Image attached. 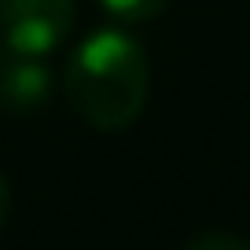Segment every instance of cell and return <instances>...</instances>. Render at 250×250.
<instances>
[{"instance_id": "8992f818", "label": "cell", "mask_w": 250, "mask_h": 250, "mask_svg": "<svg viewBox=\"0 0 250 250\" xmlns=\"http://www.w3.org/2000/svg\"><path fill=\"white\" fill-rule=\"evenodd\" d=\"M8 213H11V191H8L4 173H0V232H4V225H8Z\"/></svg>"}, {"instance_id": "7a4b0ae2", "label": "cell", "mask_w": 250, "mask_h": 250, "mask_svg": "<svg viewBox=\"0 0 250 250\" xmlns=\"http://www.w3.org/2000/svg\"><path fill=\"white\" fill-rule=\"evenodd\" d=\"M74 30V0H0V33L11 52L48 55Z\"/></svg>"}, {"instance_id": "52a82bcc", "label": "cell", "mask_w": 250, "mask_h": 250, "mask_svg": "<svg viewBox=\"0 0 250 250\" xmlns=\"http://www.w3.org/2000/svg\"><path fill=\"white\" fill-rule=\"evenodd\" d=\"M8 59H11V48L0 41V70H4V62H8Z\"/></svg>"}, {"instance_id": "3957f363", "label": "cell", "mask_w": 250, "mask_h": 250, "mask_svg": "<svg viewBox=\"0 0 250 250\" xmlns=\"http://www.w3.org/2000/svg\"><path fill=\"white\" fill-rule=\"evenodd\" d=\"M52 92V74L41 62V55L11 52V59L0 70V107L11 114H30Z\"/></svg>"}, {"instance_id": "5b68a950", "label": "cell", "mask_w": 250, "mask_h": 250, "mask_svg": "<svg viewBox=\"0 0 250 250\" xmlns=\"http://www.w3.org/2000/svg\"><path fill=\"white\" fill-rule=\"evenodd\" d=\"M188 250H250V239L232 232H199L191 239H184Z\"/></svg>"}, {"instance_id": "6da1fadb", "label": "cell", "mask_w": 250, "mask_h": 250, "mask_svg": "<svg viewBox=\"0 0 250 250\" xmlns=\"http://www.w3.org/2000/svg\"><path fill=\"white\" fill-rule=\"evenodd\" d=\"M66 100L100 133H122L140 118L151 66L140 41L125 30H96L66 59Z\"/></svg>"}, {"instance_id": "277c9868", "label": "cell", "mask_w": 250, "mask_h": 250, "mask_svg": "<svg viewBox=\"0 0 250 250\" xmlns=\"http://www.w3.org/2000/svg\"><path fill=\"white\" fill-rule=\"evenodd\" d=\"M118 22H151L169 8V0H100Z\"/></svg>"}]
</instances>
